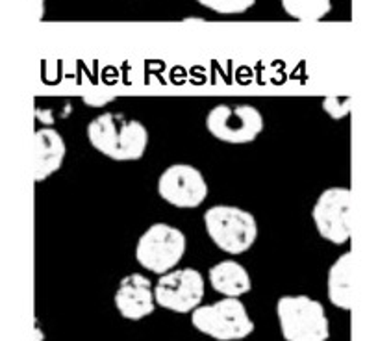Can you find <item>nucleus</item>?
I'll list each match as a JSON object with an SVG mask.
<instances>
[{"label":"nucleus","instance_id":"obj_1","mask_svg":"<svg viewBox=\"0 0 365 341\" xmlns=\"http://www.w3.org/2000/svg\"><path fill=\"white\" fill-rule=\"evenodd\" d=\"M91 147L113 162H138L148 148L147 126L123 113H101L88 125Z\"/></svg>","mask_w":365,"mask_h":341},{"label":"nucleus","instance_id":"obj_2","mask_svg":"<svg viewBox=\"0 0 365 341\" xmlns=\"http://www.w3.org/2000/svg\"><path fill=\"white\" fill-rule=\"evenodd\" d=\"M277 319L286 341H327L330 321L321 300L308 295H284L277 300Z\"/></svg>","mask_w":365,"mask_h":341},{"label":"nucleus","instance_id":"obj_3","mask_svg":"<svg viewBox=\"0 0 365 341\" xmlns=\"http://www.w3.org/2000/svg\"><path fill=\"white\" fill-rule=\"evenodd\" d=\"M210 240L222 253L237 256L256 243L258 223L255 215L237 206H212L202 215Z\"/></svg>","mask_w":365,"mask_h":341},{"label":"nucleus","instance_id":"obj_4","mask_svg":"<svg viewBox=\"0 0 365 341\" xmlns=\"http://www.w3.org/2000/svg\"><path fill=\"white\" fill-rule=\"evenodd\" d=\"M191 325L215 341H240L255 332V321L240 299L225 297L213 305L197 306L191 312Z\"/></svg>","mask_w":365,"mask_h":341},{"label":"nucleus","instance_id":"obj_5","mask_svg":"<svg viewBox=\"0 0 365 341\" xmlns=\"http://www.w3.org/2000/svg\"><path fill=\"white\" fill-rule=\"evenodd\" d=\"M187 240L185 234L167 223H154L141 234L135 247V260L143 269L163 275L180 263L184 258Z\"/></svg>","mask_w":365,"mask_h":341},{"label":"nucleus","instance_id":"obj_6","mask_svg":"<svg viewBox=\"0 0 365 341\" xmlns=\"http://www.w3.org/2000/svg\"><path fill=\"white\" fill-rule=\"evenodd\" d=\"M312 219L323 240L345 245L354 230V195L349 188L324 189L315 200Z\"/></svg>","mask_w":365,"mask_h":341},{"label":"nucleus","instance_id":"obj_7","mask_svg":"<svg viewBox=\"0 0 365 341\" xmlns=\"http://www.w3.org/2000/svg\"><path fill=\"white\" fill-rule=\"evenodd\" d=\"M262 111L250 104H217L206 116V128L228 145H249L264 132Z\"/></svg>","mask_w":365,"mask_h":341},{"label":"nucleus","instance_id":"obj_8","mask_svg":"<svg viewBox=\"0 0 365 341\" xmlns=\"http://www.w3.org/2000/svg\"><path fill=\"white\" fill-rule=\"evenodd\" d=\"M202 273L193 268L173 269L160 275L154 284L156 306L175 314H191L204 299Z\"/></svg>","mask_w":365,"mask_h":341},{"label":"nucleus","instance_id":"obj_9","mask_svg":"<svg viewBox=\"0 0 365 341\" xmlns=\"http://www.w3.org/2000/svg\"><path fill=\"white\" fill-rule=\"evenodd\" d=\"M208 182L202 173L187 163L169 166L158 178V195L180 210L199 208L208 198Z\"/></svg>","mask_w":365,"mask_h":341},{"label":"nucleus","instance_id":"obj_10","mask_svg":"<svg viewBox=\"0 0 365 341\" xmlns=\"http://www.w3.org/2000/svg\"><path fill=\"white\" fill-rule=\"evenodd\" d=\"M154 286L147 277L132 273L126 275L117 286L115 308L120 315L128 321H141L154 314L156 310V300H154Z\"/></svg>","mask_w":365,"mask_h":341},{"label":"nucleus","instance_id":"obj_11","mask_svg":"<svg viewBox=\"0 0 365 341\" xmlns=\"http://www.w3.org/2000/svg\"><path fill=\"white\" fill-rule=\"evenodd\" d=\"M67 156L63 136L54 128H39L34 134V180L45 182L60 170Z\"/></svg>","mask_w":365,"mask_h":341},{"label":"nucleus","instance_id":"obj_12","mask_svg":"<svg viewBox=\"0 0 365 341\" xmlns=\"http://www.w3.org/2000/svg\"><path fill=\"white\" fill-rule=\"evenodd\" d=\"M329 300L339 310H352L356 302V263L354 254H341L336 262L330 265L329 280H327Z\"/></svg>","mask_w":365,"mask_h":341},{"label":"nucleus","instance_id":"obj_13","mask_svg":"<svg viewBox=\"0 0 365 341\" xmlns=\"http://www.w3.org/2000/svg\"><path fill=\"white\" fill-rule=\"evenodd\" d=\"M208 277L213 290L225 297L240 299L241 295H247L252 290L249 271L236 260H225V262L215 263L210 269Z\"/></svg>","mask_w":365,"mask_h":341},{"label":"nucleus","instance_id":"obj_14","mask_svg":"<svg viewBox=\"0 0 365 341\" xmlns=\"http://www.w3.org/2000/svg\"><path fill=\"white\" fill-rule=\"evenodd\" d=\"M284 11L302 23H315L330 14L332 0H280Z\"/></svg>","mask_w":365,"mask_h":341},{"label":"nucleus","instance_id":"obj_15","mask_svg":"<svg viewBox=\"0 0 365 341\" xmlns=\"http://www.w3.org/2000/svg\"><path fill=\"white\" fill-rule=\"evenodd\" d=\"M197 2L221 15L247 14L256 4V0H197Z\"/></svg>","mask_w":365,"mask_h":341},{"label":"nucleus","instance_id":"obj_16","mask_svg":"<svg viewBox=\"0 0 365 341\" xmlns=\"http://www.w3.org/2000/svg\"><path fill=\"white\" fill-rule=\"evenodd\" d=\"M352 106L351 97H327L323 101V110L329 113L332 119H341L347 117Z\"/></svg>","mask_w":365,"mask_h":341},{"label":"nucleus","instance_id":"obj_17","mask_svg":"<svg viewBox=\"0 0 365 341\" xmlns=\"http://www.w3.org/2000/svg\"><path fill=\"white\" fill-rule=\"evenodd\" d=\"M83 104L89 108H104L108 106V104H111V102L115 101V97H101V98H95V97H82Z\"/></svg>","mask_w":365,"mask_h":341},{"label":"nucleus","instance_id":"obj_18","mask_svg":"<svg viewBox=\"0 0 365 341\" xmlns=\"http://www.w3.org/2000/svg\"><path fill=\"white\" fill-rule=\"evenodd\" d=\"M37 6H39V14H37V19L45 17V0H37Z\"/></svg>","mask_w":365,"mask_h":341},{"label":"nucleus","instance_id":"obj_19","mask_svg":"<svg viewBox=\"0 0 365 341\" xmlns=\"http://www.w3.org/2000/svg\"><path fill=\"white\" fill-rule=\"evenodd\" d=\"M36 334H37V340L36 341H41L43 334H41V330H39V327H36Z\"/></svg>","mask_w":365,"mask_h":341}]
</instances>
